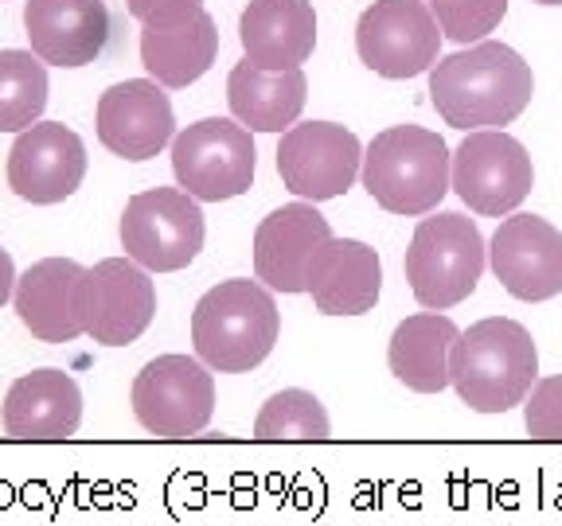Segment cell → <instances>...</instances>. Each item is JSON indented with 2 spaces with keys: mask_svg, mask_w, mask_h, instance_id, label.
<instances>
[{
  "mask_svg": "<svg viewBox=\"0 0 562 526\" xmlns=\"http://www.w3.org/2000/svg\"><path fill=\"white\" fill-rule=\"evenodd\" d=\"M536 94V75L508 44H481L453 52L434 62L430 102L449 129H504L512 125Z\"/></svg>",
  "mask_w": 562,
  "mask_h": 526,
  "instance_id": "cell-1",
  "label": "cell"
},
{
  "mask_svg": "<svg viewBox=\"0 0 562 526\" xmlns=\"http://www.w3.org/2000/svg\"><path fill=\"white\" fill-rule=\"evenodd\" d=\"M539 382L536 340L519 320L488 316L457 335L449 355V386L476 413H508L527 402Z\"/></svg>",
  "mask_w": 562,
  "mask_h": 526,
  "instance_id": "cell-2",
  "label": "cell"
},
{
  "mask_svg": "<svg viewBox=\"0 0 562 526\" xmlns=\"http://www.w3.org/2000/svg\"><path fill=\"white\" fill-rule=\"evenodd\" d=\"M281 332V312L273 289L262 281L231 277L200 297L192 312L195 359L220 375H243L270 359Z\"/></svg>",
  "mask_w": 562,
  "mask_h": 526,
  "instance_id": "cell-3",
  "label": "cell"
},
{
  "mask_svg": "<svg viewBox=\"0 0 562 526\" xmlns=\"http://www.w3.org/2000/svg\"><path fill=\"white\" fill-rule=\"evenodd\" d=\"M360 180L368 195L391 215H430L453 187V157L434 129L391 125L363 149Z\"/></svg>",
  "mask_w": 562,
  "mask_h": 526,
  "instance_id": "cell-4",
  "label": "cell"
},
{
  "mask_svg": "<svg viewBox=\"0 0 562 526\" xmlns=\"http://www.w3.org/2000/svg\"><path fill=\"white\" fill-rule=\"evenodd\" d=\"M484 265H488V245L476 222L461 210H430V219L414 227L403 258L411 293L426 312H446L473 297Z\"/></svg>",
  "mask_w": 562,
  "mask_h": 526,
  "instance_id": "cell-5",
  "label": "cell"
},
{
  "mask_svg": "<svg viewBox=\"0 0 562 526\" xmlns=\"http://www.w3.org/2000/svg\"><path fill=\"white\" fill-rule=\"evenodd\" d=\"M203 235L207 227L200 199H192L184 187H153L133 195L117 227L125 258L149 273H176L192 265L203 250Z\"/></svg>",
  "mask_w": 562,
  "mask_h": 526,
  "instance_id": "cell-6",
  "label": "cell"
},
{
  "mask_svg": "<svg viewBox=\"0 0 562 526\" xmlns=\"http://www.w3.org/2000/svg\"><path fill=\"white\" fill-rule=\"evenodd\" d=\"M215 413V378L192 355H157L133 378V418L165 441H184L207 430Z\"/></svg>",
  "mask_w": 562,
  "mask_h": 526,
  "instance_id": "cell-7",
  "label": "cell"
},
{
  "mask_svg": "<svg viewBox=\"0 0 562 526\" xmlns=\"http://www.w3.org/2000/svg\"><path fill=\"white\" fill-rule=\"evenodd\" d=\"M255 168V137L246 125H235L227 117L195 122L172 140L176 184L200 203H223L250 192Z\"/></svg>",
  "mask_w": 562,
  "mask_h": 526,
  "instance_id": "cell-8",
  "label": "cell"
},
{
  "mask_svg": "<svg viewBox=\"0 0 562 526\" xmlns=\"http://www.w3.org/2000/svg\"><path fill=\"white\" fill-rule=\"evenodd\" d=\"M75 312H79L82 335L102 347H125L140 340L157 316L153 273L133 258H105L90 265L82 270L75 289Z\"/></svg>",
  "mask_w": 562,
  "mask_h": 526,
  "instance_id": "cell-9",
  "label": "cell"
},
{
  "mask_svg": "<svg viewBox=\"0 0 562 526\" xmlns=\"http://www.w3.org/2000/svg\"><path fill=\"white\" fill-rule=\"evenodd\" d=\"M536 187V168L516 137L504 129H476L453 152V192L476 215L504 219Z\"/></svg>",
  "mask_w": 562,
  "mask_h": 526,
  "instance_id": "cell-10",
  "label": "cell"
},
{
  "mask_svg": "<svg viewBox=\"0 0 562 526\" xmlns=\"http://www.w3.org/2000/svg\"><path fill=\"white\" fill-rule=\"evenodd\" d=\"M356 52L383 79H418L438 62L441 27L426 0H375L356 24Z\"/></svg>",
  "mask_w": 562,
  "mask_h": 526,
  "instance_id": "cell-11",
  "label": "cell"
},
{
  "mask_svg": "<svg viewBox=\"0 0 562 526\" xmlns=\"http://www.w3.org/2000/svg\"><path fill=\"white\" fill-rule=\"evenodd\" d=\"M363 168V145L351 129L336 122H308L285 129L278 145L281 184L297 199L325 203L344 195Z\"/></svg>",
  "mask_w": 562,
  "mask_h": 526,
  "instance_id": "cell-12",
  "label": "cell"
},
{
  "mask_svg": "<svg viewBox=\"0 0 562 526\" xmlns=\"http://www.w3.org/2000/svg\"><path fill=\"white\" fill-rule=\"evenodd\" d=\"M220 55V32L203 4H165L140 20V67L165 90H184L203 79Z\"/></svg>",
  "mask_w": 562,
  "mask_h": 526,
  "instance_id": "cell-13",
  "label": "cell"
},
{
  "mask_svg": "<svg viewBox=\"0 0 562 526\" xmlns=\"http://www.w3.org/2000/svg\"><path fill=\"white\" fill-rule=\"evenodd\" d=\"M488 265L516 300L539 305L562 293V230L539 215H508L488 242Z\"/></svg>",
  "mask_w": 562,
  "mask_h": 526,
  "instance_id": "cell-14",
  "label": "cell"
},
{
  "mask_svg": "<svg viewBox=\"0 0 562 526\" xmlns=\"http://www.w3.org/2000/svg\"><path fill=\"white\" fill-rule=\"evenodd\" d=\"M87 175V145L70 125L35 122L32 129L16 133L9 152V187L24 203L52 207L82 187Z\"/></svg>",
  "mask_w": 562,
  "mask_h": 526,
  "instance_id": "cell-15",
  "label": "cell"
},
{
  "mask_svg": "<svg viewBox=\"0 0 562 526\" xmlns=\"http://www.w3.org/2000/svg\"><path fill=\"white\" fill-rule=\"evenodd\" d=\"M98 140L122 160H153L176 140V114L165 87L153 79L114 82L98 98Z\"/></svg>",
  "mask_w": 562,
  "mask_h": 526,
  "instance_id": "cell-16",
  "label": "cell"
},
{
  "mask_svg": "<svg viewBox=\"0 0 562 526\" xmlns=\"http://www.w3.org/2000/svg\"><path fill=\"white\" fill-rule=\"evenodd\" d=\"M333 238L328 219L316 203H290L270 210L255 230V277L273 293H305L308 265L321 254V245Z\"/></svg>",
  "mask_w": 562,
  "mask_h": 526,
  "instance_id": "cell-17",
  "label": "cell"
},
{
  "mask_svg": "<svg viewBox=\"0 0 562 526\" xmlns=\"http://www.w3.org/2000/svg\"><path fill=\"white\" fill-rule=\"evenodd\" d=\"M24 32L32 52L52 67H87L105 52V0H27Z\"/></svg>",
  "mask_w": 562,
  "mask_h": 526,
  "instance_id": "cell-18",
  "label": "cell"
},
{
  "mask_svg": "<svg viewBox=\"0 0 562 526\" xmlns=\"http://www.w3.org/2000/svg\"><path fill=\"white\" fill-rule=\"evenodd\" d=\"M0 425L12 441H67L82 425V390L67 370L40 367L20 375L0 405Z\"/></svg>",
  "mask_w": 562,
  "mask_h": 526,
  "instance_id": "cell-19",
  "label": "cell"
},
{
  "mask_svg": "<svg viewBox=\"0 0 562 526\" xmlns=\"http://www.w3.org/2000/svg\"><path fill=\"white\" fill-rule=\"evenodd\" d=\"M308 297L325 316H363L383 293V262L360 238H328L308 265Z\"/></svg>",
  "mask_w": 562,
  "mask_h": 526,
  "instance_id": "cell-20",
  "label": "cell"
},
{
  "mask_svg": "<svg viewBox=\"0 0 562 526\" xmlns=\"http://www.w3.org/2000/svg\"><path fill=\"white\" fill-rule=\"evenodd\" d=\"M238 44L250 67L293 70L316 47V12L308 0H250L238 16Z\"/></svg>",
  "mask_w": 562,
  "mask_h": 526,
  "instance_id": "cell-21",
  "label": "cell"
},
{
  "mask_svg": "<svg viewBox=\"0 0 562 526\" xmlns=\"http://www.w3.org/2000/svg\"><path fill=\"white\" fill-rule=\"evenodd\" d=\"M82 265L70 258H44L27 265L16 277V305L20 324L44 343H70L82 335L79 312H75V289H79Z\"/></svg>",
  "mask_w": 562,
  "mask_h": 526,
  "instance_id": "cell-22",
  "label": "cell"
},
{
  "mask_svg": "<svg viewBox=\"0 0 562 526\" xmlns=\"http://www.w3.org/2000/svg\"><path fill=\"white\" fill-rule=\"evenodd\" d=\"M308 79L305 70H258L250 62H238L227 79V102L238 125H250V133H285L297 125L305 110Z\"/></svg>",
  "mask_w": 562,
  "mask_h": 526,
  "instance_id": "cell-23",
  "label": "cell"
},
{
  "mask_svg": "<svg viewBox=\"0 0 562 526\" xmlns=\"http://www.w3.org/2000/svg\"><path fill=\"white\" fill-rule=\"evenodd\" d=\"M461 328L446 312L406 316L391 335L386 367L414 395H441L449 386V355Z\"/></svg>",
  "mask_w": 562,
  "mask_h": 526,
  "instance_id": "cell-24",
  "label": "cell"
},
{
  "mask_svg": "<svg viewBox=\"0 0 562 526\" xmlns=\"http://www.w3.org/2000/svg\"><path fill=\"white\" fill-rule=\"evenodd\" d=\"M47 110V67L35 52H0V133L32 129Z\"/></svg>",
  "mask_w": 562,
  "mask_h": 526,
  "instance_id": "cell-25",
  "label": "cell"
},
{
  "mask_svg": "<svg viewBox=\"0 0 562 526\" xmlns=\"http://www.w3.org/2000/svg\"><path fill=\"white\" fill-rule=\"evenodd\" d=\"M328 433H333V421H328L321 398L297 390V386L266 398L262 413L255 421L258 441H328Z\"/></svg>",
  "mask_w": 562,
  "mask_h": 526,
  "instance_id": "cell-26",
  "label": "cell"
},
{
  "mask_svg": "<svg viewBox=\"0 0 562 526\" xmlns=\"http://www.w3.org/2000/svg\"><path fill=\"white\" fill-rule=\"evenodd\" d=\"M430 12L446 39H453V44H481L484 35L501 27L508 0H430Z\"/></svg>",
  "mask_w": 562,
  "mask_h": 526,
  "instance_id": "cell-27",
  "label": "cell"
},
{
  "mask_svg": "<svg viewBox=\"0 0 562 526\" xmlns=\"http://www.w3.org/2000/svg\"><path fill=\"white\" fill-rule=\"evenodd\" d=\"M524 430L536 441H562V375H547L531 386L524 402Z\"/></svg>",
  "mask_w": 562,
  "mask_h": 526,
  "instance_id": "cell-28",
  "label": "cell"
},
{
  "mask_svg": "<svg viewBox=\"0 0 562 526\" xmlns=\"http://www.w3.org/2000/svg\"><path fill=\"white\" fill-rule=\"evenodd\" d=\"M12 293H16V265H12L9 250H4V245H0V308L9 305V300H12Z\"/></svg>",
  "mask_w": 562,
  "mask_h": 526,
  "instance_id": "cell-29",
  "label": "cell"
},
{
  "mask_svg": "<svg viewBox=\"0 0 562 526\" xmlns=\"http://www.w3.org/2000/svg\"><path fill=\"white\" fill-rule=\"evenodd\" d=\"M165 4H180V0H125V9H130L133 20L153 16V12L165 9ZM188 4H203V0H188Z\"/></svg>",
  "mask_w": 562,
  "mask_h": 526,
  "instance_id": "cell-30",
  "label": "cell"
},
{
  "mask_svg": "<svg viewBox=\"0 0 562 526\" xmlns=\"http://www.w3.org/2000/svg\"><path fill=\"white\" fill-rule=\"evenodd\" d=\"M536 4H562V0H536Z\"/></svg>",
  "mask_w": 562,
  "mask_h": 526,
  "instance_id": "cell-31",
  "label": "cell"
}]
</instances>
